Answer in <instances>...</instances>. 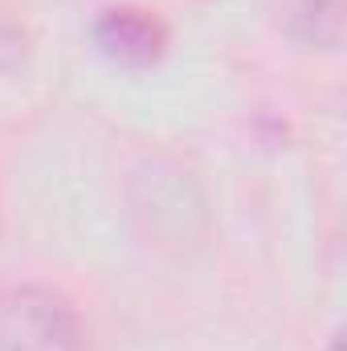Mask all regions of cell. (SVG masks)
Returning <instances> with one entry per match:
<instances>
[{
    "label": "cell",
    "instance_id": "obj_2",
    "mask_svg": "<svg viewBox=\"0 0 347 351\" xmlns=\"http://www.w3.org/2000/svg\"><path fill=\"white\" fill-rule=\"evenodd\" d=\"M0 351H82V323L49 286L0 290Z\"/></svg>",
    "mask_w": 347,
    "mask_h": 351
},
{
    "label": "cell",
    "instance_id": "obj_1",
    "mask_svg": "<svg viewBox=\"0 0 347 351\" xmlns=\"http://www.w3.org/2000/svg\"><path fill=\"white\" fill-rule=\"evenodd\" d=\"M127 213L139 237L168 254L196 250L208 233V196L200 180L168 156H152L131 168Z\"/></svg>",
    "mask_w": 347,
    "mask_h": 351
},
{
    "label": "cell",
    "instance_id": "obj_4",
    "mask_svg": "<svg viewBox=\"0 0 347 351\" xmlns=\"http://www.w3.org/2000/svg\"><path fill=\"white\" fill-rule=\"evenodd\" d=\"M290 33L302 45L335 49L344 41V0H294L290 4Z\"/></svg>",
    "mask_w": 347,
    "mask_h": 351
},
{
    "label": "cell",
    "instance_id": "obj_5",
    "mask_svg": "<svg viewBox=\"0 0 347 351\" xmlns=\"http://www.w3.org/2000/svg\"><path fill=\"white\" fill-rule=\"evenodd\" d=\"M29 58V33L21 21H12L8 12H0V74H12L16 66H25Z\"/></svg>",
    "mask_w": 347,
    "mask_h": 351
},
{
    "label": "cell",
    "instance_id": "obj_3",
    "mask_svg": "<svg viewBox=\"0 0 347 351\" xmlns=\"http://www.w3.org/2000/svg\"><path fill=\"white\" fill-rule=\"evenodd\" d=\"M94 45L123 66H147L164 53L168 29L143 8H106L94 21Z\"/></svg>",
    "mask_w": 347,
    "mask_h": 351
}]
</instances>
